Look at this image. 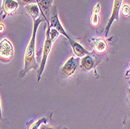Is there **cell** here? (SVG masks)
I'll list each match as a JSON object with an SVG mask.
<instances>
[{
	"label": "cell",
	"instance_id": "6da1fadb",
	"mask_svg": "<svg viewBox=\"0 0 130 129\" xmlns=\"http://www.w3.org/2000/svg\"><path fill=\"white\" fill-rule=\"evenodd\" d=\"M43 20L39 17L36 20H34V27H33V33L31 38L28 43V45L26 48L25 54H24V68L22 72L20 74V78H23L24 76L31 69L38 70L39 65L35 58V43H36V34L38 31V28L40 24L42 23Z\"/></svg>",
	"mask_w": 130,
	"mask_h": 129
},
{
	"label": "cell",
	"instance_id": "7a4b0ae2",
	"mask_svg": "<svg viewBox=\"0 0 130 129\" xmlns=\"http://www.w3.org/2000/svg\"><path fill=\"white\" fill-rule=\"evenodd\" d=\"M50 30L51 27L49 23H47V30H46V38L45 41L44 43V48H43V53H42V58H41V62L40 64V67L38 70V81L39 82L41 80V76L43 74V72L44 70L47 60H48V54L51 51L52 49V41L50 37Z\"/></svg>",
	"mask_w": 130,
	"mask_h": 129
},
{
	"label": "cell",
	"instance_id": "3957f363",
	"mask_svg": "<svg viewBox=\"0 0 130 129\" xmlns=\"http://www.w3.org/2000/svg\"><path fill=\"white\" fill-rule=\"evenodd\" d=\"M101 62V58L93 53L83 57L80 60L79 68L84 72H89L95 68Z\"/></svg>",
	"mask_w": 130,
	"mask_h": 129
},
{
	"label": "cell",
	"instance_id": "277c9868",
	"mask_svg": "<svg viewBox=\"0 0 130 129\" xmlns=\"http://www.w3.org/2000/svg\"><path fill=\"white\" fill-rule=\"evenodd\" d=\"M80 65V59L79 58L71 57L66 62L61 68V76L66 79L72 76Z\"/></svg>",
	"mask_w": 130,
	"mask_h": 129
},
{
	"label": "cell",
	"instance_id": "5b68a950",
	"mask_svg": "<svg viewBox=\"0 0 130 129\" xmlns=\"http://www.w3.org/2000/svg\"><path fill=\"white\" fill-rule=\"evenodd\" d=\"M14 54L13 44L7 39H3L0 42V58L3 63H7L13 58Z\"/></svg>",
	"mask_w": 130,
	"mask_h": 129
},
{
	"label": "cell",
	"instance_id": "8992f818",
	"mask_svg": "<svg viewBox=\"0 0 130 129\" xmlns=\"http://www.w3.org/2000/svg\"><path fill=\"white\" fill-rule=\"evenodd\" d=\"M122 0H114V4H113V8H112V12L110 16V19L108 20V23L105 28V37L108 36L109 33L111 26L115 20H119V11L122 6Z\"/></svg>",
	"mask_w": 130,
	"mask_h": 129
},
{
	"label": "cell",
	"instance_id": "52a82bcc",
	"mask_svg": "<svg viewBox=\"0 0 130 129\" xmlns=\"http://www.w3.org/2000/svg\"><path fill=\"white\" fill-rule=\"evenodd\" d=\"M50 27L52 28H55L56 29L58 32H59L62 35L65 36L68 40L70 39V38L69 37V35L67 34V33L66 32V30H64V27H62V25L61 24V23L59 21V19H58V13H57V9L56 6H54L52 12V16L50 18Z\"/></svg>",
	"mask_w": 130,
	"mask_h": 129
},
{
	"label": "cell",
	"instance_id": "ba28073f",
	"mask_svg": "<svg viewBox=\"0 0 130 129\" xmlns=\"http://www.w3.org/2000/svg\"><path fill=\"white\" fill-rule=\"evenodd\" d=\"M40 7L41 15L44 16L47 23H50V9L52 6L53 0H36Z\"/></svg>",
	"mask_w": 130,
	"mask_h": 129
},
{
	"label": "cell",
	"instance_id": "9c48e42d",
	"mask_svg": "<svg viewBox=\"0 0 130 129\" xmlns=\"http://www.w3.org/2000/svg\"><path fill=\"white\" fill-rule=\"evenodd\" d=\"M69 41L70 43L71 47H72V49H73L74 54L78 58H83V57H84V56H86V55L90 54L92 53V52H90L87 50H86L80 44H79L78 42L72 40L71 38L69 40Z\"/></svg>",
	"mask_w": 130,
	"mask_h": 129
},
{
	"label": "cell",
	"instance_id": "30bf717a",
	"mask_svg": "<svg viewBox=\"0 0 130 129\" xmlns=\"http://www.w3.org/2000/svg\"><path fill=\"white\" fill-rule=\"evenodd\" d=\"M19 6V3L16 0H3V9L5 13V16L12 15L15 13Z\"/></svg>",
	"mask_w": 130,
	"mask_h": 129
},
{
	"label": "cell",
	"instance_id": "8fae6325",
	"mask_svg": "<svg viewBox=\"0 0 130 129\" xmlns=\"http://www.w3.org/2000/svg\"><path fill=\"white\" fill-rule=\"evenodd\" d=\"M25 9L29 16L33 19V20H36L39 18L40 13V7L38 3H32L25 6Z\"/></svg>",
	"mask_w": 130,
	"mask_h": 129
},
{
	"label": "cell",
	"instance_id": "7c38bea8",
	"mask_svg": "<svg viewBox=\"0 0 130 129\" xmlns=\"http://www.w3.org/2000/svg\"><path fill=\"white\" fill-rule=\"evenodd\" d=\"M93 48L98 54H104L108 48V44L104 39L98 38L93 42Z\"/></svg>",
	"mask_w": 130,
	"mask_h": 129
},
{
	"label": "cell",
	"instance_id": "4fadbf2b",
	"mask_svg": "<svg viewBox=\"0 0 130 129\" xmlns=\"http://www.w3.org/2000/svg\"><path fill=\"white\" fill-rule=\"evenodd\" d=\"M90 23L91 25L94 27H97L99 24V16L98 13H93L91 18H90Z\"/></svg>",
	"mask_w": 130,
	"mask_h": 129
},
{
	"label": "cell",
	"instance_id": "5bb4252c",
	"mask_svg": "<svg viewBox=\"0 0 130 129\" xmlns=\"http://www.w3.org/2000/svg\"><path fill=\"white\" fill-rule=\"evenodd\" d=\"M121 13L124 17H128L130 16V6L128 4H124L122 7Z\"/></svg>",
	"mask_w": 130,
	"mask_h": 129
},
{
	"label": "cell",
	"instance_id": "9a60e30c",
	"mask_svg": "<svg viewBox=\"0 0 130 129\" xmlns=\"http://www.w3.org/2000/svg\"><path fill=\"white\" fill-rule=\"evenodd\" d=\"M46 123H47L46 118H41V119L38 120V121H36L35 123H34V124L30 127L29 129H39L40 127H41V125L42 124H46Z\"/></svg>",
	"mask_w": 130,
	"mask_h": 129
},
{
	"label": "cell",
	"instance_id": "2e32d148",
	"mask_svg": "<svg viewBox=\"0 0 130 129\" xmlns=\"http://www.w3.org/2000/svg\"><path fill=\"white\" fill-rule=\"evenodd\" d=\"M59 34H61V33L58 32L56 29L51 27V30H50V37H51V39H52V42H54L58 38V37L59 36Z\"/></svg>",
	"mask_w": 130,
	"mask_h": 129
},
{
	"label": "cell",
	"instance_id": "e0dca14e",
	"mask_svg": "<svg viewBox=\"0 0 130 129\" xmlns=\"http://www.w3.org/2000/svg\"><path fill=\"white\" fill-rule=\"evenodd\" d=\"M21 2L24 5H29V4H32V3H37L36 0H21Z\"/></svg>",
	"mask_w": 130,
	"mask_h": 129
},
{
	"label": "cell",
	"instance_id": "ac0fdd59",
	"mask_svg": "<svg viewBox=\"0 0 130 129\" xmlns=\"http://www.w3.org/2000/svg\"><path fill=\"white\" fill-rule=\"evenodd\" d=\"M101 10V6H100V3H97L95 5V6L93 7V13H98Z\"/></svg>",
	"mask_w": 130,
	"mask_h": 129
},
{
	"label": "cell",
	"instance_id": "d6986e66",
	"mask_svg": "<svg viewBox=\"0 0 130 129\" xmlns=\"http://www.w3.org/2000/svg\"><path fill=\"white\" fill-rule=\"evenodd\" d=\"M40 129H55L52 126L47 125L46 124H42L40 127Z\"/></svg>",
	"mask_w": 130,
	"mask_h": 129
},
{
	"label": "cell",
	"instance_id": "ffe728a7",
	"mask_svg": "<svg viewBox=\"0 0 130 129\" xmlns=\"http://www.w3.org/2000/svg\"><path fill=\"white\" fill-rule=\"evenodd\" d=\"M125 129H130V119H129V121H126Z\"/></svg>",
	"mask_w": 130,
	"mask_h": 129
},
{
	"label": "cell",
	"instance_id": "44dd1931",
	"mask_svg": "<svg viewBox=\"0 0 130 129\" xmlns=\"http://www.w3.org/2000/svg\"><path fill=\"white\" fill-rule=\"evenodd\" d=\"M127 93H128V100L130 102V87L128 89V91H127Z\"/></svg>",
	"mask_w": 130,
	"mask_h": 129
},
{
	"label": "cell",
	"instance_id": "7402d4cb",
	"mask_svg": "<svg viewBox=\"0 0 130 129\" xmlns=\"http://www.w3.org/2000/svg\"><path fill=\"white\" fill-rule=\"evenodd\" d=\"M0 27H1V30H0V31H1V33H2L3 32V30H4V26H3V24L2 23H1V24H0Z\"/></svg>",
	"mask_w": 130,
	"mask_h": 129
},
{
	"label": "cell",
	"instance_id": "603a6c76",
	"mask_svg": "<svg viewBox=\"0 0 130 129\" xmlns=\"http://www.w3.org/2000/svg\"><path fill=\"white\" fill-rule=\"evenodd\" d=\"M16 1H17V2H18V3H19V2H20V0H16Z\"/></svg>",
	"mask_w": 130,
	"mask_h": 129
}]
</instances>
